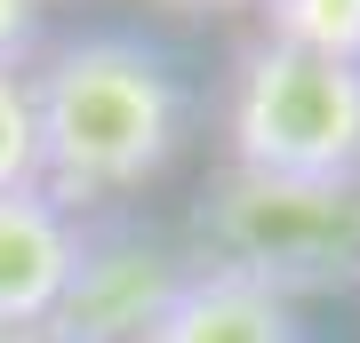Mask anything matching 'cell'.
Instances as JSON below:
<instances>
[{"label":"cell","instance_id":"10","mask_svg":"<svg viewBox=\"0 0 360 343\" xmlns=\"http://www.w3.org/2000/svg\"><path fill=\"white\" fill-rule=\"evenodd\" d=\"M160 8H224V0H160Z\"/></svg>","mask_w":360,"mask_h":343},{"label":"cell","instance_id":"8","mask_svg":"<svg viewBox=\"0 0 360 343\" xmlns=\"http://www.w3.org/2000/svg\"><path fill=\"white\" fill-rule=\"evenodd\" d=\"M8 191H40V128L25 72H0V200Z\"/></svg>","mask_w":360,"mask_h":343},{"label":"cell","instance_id":"9","mask_svg":"<svg viewBox=\"0 0 360 343\" xmlns=\"http://www.w3.org/2000/svg\"><path fill=\"white\" fill-rule=\"evenodd\" d=\"M40 40V0H0V72H25Z\"/></svg>","mask_w":360,"mask_h":343},{"label":"cell","instance_id":"7","mask_svg":"<svg viewBox=\"0 0 360 343\" xmlns=\"http://www.w3.org/2000/svg\"><path fill=\"white\" fill-rule=\"evenodd\" d=\"M264 40L360 64V0H264Z\"/></svg>","mask_w":360,"mask_h":343},{"label":"cell","instance_id":"5","mask_svg":"<svg viewBox=\"0 0 360 343\" xmlns=\"http://www.w3.org/2000/svg\"><path fill=\"white\" fill-rule=\"evenodd\" d=\"M80 264V224L40 191H8L0 200V328L40 335L56 319Z\"/></svg>","mask_w":360,"mask_h":343},{"label":"cell","instance_id":"2","mask_svg":"<svg viewBox=\"0 0 360 343\" xmlns=\"http://www.w3.org/2000/svg\"><path fill=\"white\" fill-rule=\"evenodd\" d=\"M193 271H224L264 295H312L360 280V176L304 184L224 168L193 200Z\"/></svg>","mask_w":360,"mask_h":343},{"label":"cell","instance_id":"3","mask_svg":"<svg viewBox=\"0 0 360 343\" xmlns=\"http://www.w3.org/2000/svg\"><path fill=\"white\" fill-rule=\"evenodd\" d=\"M232 168L304 184L360 176V64L257 40L232 80Z\"/></svg>","mask_w":360,"mask_h":343},{"label":"cell","instance_id":"6","mask_svg":"<svg viewBox=\"0 0 360 343\" xmlns=\"http://www.w3.org/2000/svg\"><path fill=\"white\" fill-rule=\"evenodd\" d=\"M153 343H296V319L281 295L224 280V271H193L184 295L168 304V319L153 328Z\"/></svg>","mask_w":360,"mask_h":343},{"label":"cell","instance_id":"11","mask_svg":"<svg viewBox=\"0 0 360 343\" xmlns=\"http://www.w3.org/2000/svg\"><path fill=\"white\" fill-rule=\"evenodd\" d=\"M0 343H40V335H16V328H0Z\"/></svg>","mask_w":360,"mask_h":343},{"label":"cell","instance_id":"1","mask_svg":"<svg viewBox=\"0 0 360 343\" xmlns=\"http://www.w3.org/2000/svg\"><path fill=\"white\" fill-rule=\"evenodd\" d=\"M25 80L40 128V200H56L72 224L80 208L144 191L184 144V80L129 32H80Z\"/></svg>","mask_w":360,"mask_h":343},{"label":"cell","instance_id":"4","mask_svg":"<svg viewBox=\"0 0 360 343\" xmlns=\"http://www.w3.org/2000/svg\"><path fill=\"white\" fill-rule=\"evenodd\" d=\"M193 271L168 255L153 231L120 224V231H80V264L56 319L40 328V343H153L168 304L184 295Z\"/></svg>","mask_w":360,"mask_h":343}]
</instances>
